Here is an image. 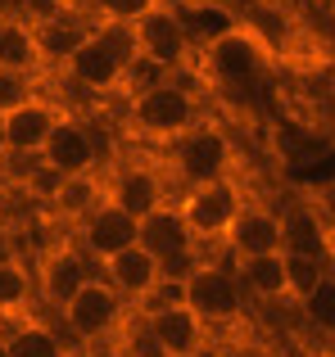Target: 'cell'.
Instances as JSON below:
<instances>
[{
  "mask_svg": "<svg viewBox=\"0 0 335 357\" xmlns=\"http://www.w3.org/2000/svg\"><path fill=\"white\" fill-rule=\"evenodd\" d=\"M195 122H200V91L186 86L181 77H159L150 86L127 91V127L136 136L172 145Z\"/></svg>",
  "mask_w": 335,
  "mask_h": 357,
  "instance_id": "cell-1",
  "label": "cell"
},
{
  "mask_svg": "<svg viewBox=\"0 0 335 357\" xmlns=\"http://www.w3.org/2000/svg\"><path fill=\"white\" fill-rule=\"evenodd\" d=\"M177 298L200 317L209 331H227L245 317L249 298L240 285L236 267L227 258H200L186 276H177Z\"/></svg>",
  "mask_w": 335,
  "mask_h": 357,
  "instance_id": "cell-2",
  "label": "cell"
},
{
  "mask_svg": "<svg viewBox=\"0 0 335 357\" xmlns=\"http://www.w3.org/2000/svg\"><path fill=\"white\" fill-rule=\"evenodd\" d=\"M132 32H136L141 63H150V68L163 73V77H181V73L191 68V59L200 54V41H195L186 14L177 5H168V0H159L150 14L136 18Z\"/></svg>",
  "mask_w": 335,
  "mask_h": 357,
  "instance_id": "cell-3",
  "label": "cell"
},
{
  "mask_svg": "<svg viewBox=\"0 0 335 357\" xmlns=\"http://www.w3.org/2000/svg\"><path fill=\"white\" fill-rule=\"evenodd\" d=\"M249 195L240 190L236 176H213V181H200V185H181V195H177V213H181L186 231L195 236V244H222L231 231V222H236V213L245 208Z\"/></svg>",
  "mask_w": 335,
  "mask_h": 357,
  "instance_id": "cell-4",
  "label": "cell"
},
{
  "mask_svg": "<svg viewBox=\"0 0 335 357\" xmlns=\"http://www.w3.org/2000/svg\"><path fill=\"white\" fill-rule=\"evenodd\" d=\"M204 63H209V73H213L218 86L236 91V86H249V82H258L267 73L272 45H267V36H258L249 23H231V27H222L218 36L204 41Z\"/></svg>",
  "mask_w": 335,
  "mask_h": 357,
  "instance_id": "cell-5",
  "label": "cell"
},
{
  "mask_svg": "<svg viewBox=\"0 0 335 357\" xmlns=\"http://www.w3.org/2000/svg\"><path fill=\"white\" fill-rule=\"evenodd\" d=\"M231 163H236L231 136L218 127V122H204V118L168 145V167H172V176L181 185H200V181H213V176H231Z\"/></svg>",
  "mask_w": 335,
  "mask_h": 357,
  "instance_id": "cell-6",
  "label": "cell"
},
{
  "mask_svg": "<svg viewBox=\"0 0 335 357\" xmlns=\"http://www.w3.org/2000/svg\"><path fill=\"white\" fill-rule=\"evenodd\" d=\"M59 321H64V335L73 344H100V340H114L127 321V303L105 285L100 276H91L68 303L59 307Z\"/></svg>",
  "mask_w": 335,
  "mask_h": 357,
  "instance_id": "cell-7",
  "label": "cell"
},
{
  "mask_svg": "<svg viewBox=\"0 0 335 357\" xmlns=\"http://www.w3.org/2000/svg\"><path fill=\"white\" fill-rule=\"evenodd\" d=\"M136 244H141V249L150 253L154 262H159L168 280L186 276V271H191L195 262L204 258L200 244H195V236L186 231V222H181V213H177V204H172V199H168L163 208L145 213V218L136 222Z\"/></svg>",
  "mask_w": 335,
  "mask_h": 357,
  "instance_id": "cell-8",
  "label": "cell"
},
{
  "mask_svg": "<svg viewBox=\"0 0 335 357\" xmlns=\"http://www.w3.org/2000/svg\"><path fill=\"white\" fill-rule=\"evenodd\" d=\"M141 312H145V321H150V331L159 335L168 357H204L213 349V331L177 298V280H168L163 294L154 298L150 307H141Z\"/></svg>",
  "mask_w": 335,
  "mask_h": 357,
  "instance_id": "cell-9",
  "label": "cell"
},
{
  "mask_svg": "<svg viewBox=\"0 0 335 357\" xmlns=\"http://www.w3.org/2000/svg\"><path fill=\"white\" fill-rule=\"evenodd\" d=\"M36 158H41L45 167H54L59 176H96L100 163H105V140H100V131L91 127L87 118L64 109V118L54 122L50 140L41 145Z\"/></svg>",
  "mask_w": 335,
  "mask_h": 357,
  "instance_id": "cell-10",
  "label": "cell"
},
{
  "mask_svg": "<svg viewBox=\"0 0 335 357\" xmlns=\"http://www.w3.org/2000/svg\"><path fill=\"white\" fill-rule=\"evenodd\" d=\"M100 185H105V199L118 204L123 213H132L136 222L172 199V176H163V167L141 163V158L114 163L109 172H100Z\"/></svg>",
  "mask_w": 335,
  "mask_h": 357,
  "instance_id": "cell-11",
  "label": "cell"
},
{
  "mask_svg": "<svg viewBox=\"0 0 335 357\" xmlns=\"http://www.w3.org/2000/svg\"><path fill=\"white\" fill-rule=\"evenodd\" d=\"M96 276V262L82 253V244L77 240H54L50 249L36 258V267H32V285H36V298H41L45 307H54L59 312L64 303H68L73 294H77L87 280Z\"/></svg>",
  "mask_w": 335,
  "mask_h": 357,
  "instance_id": "cell-12",
  "label": "cell"
},
{
  "mask_svg": "<svg viewBox=\"0 0 335 357\" xmlns=\"http://www.w3.org/2000/svg\"><path fill=\"white\" fill-rule=\"evenodd\" d=\"M96 276L105 280L109 289H114L118 298H123L127 307H150L154 298L163 294V285H168V276H163V267L150 258V253L141 249V244H127L123 253H114V258H105L96 267Z\"/></svg>",
  "mask_w": 335,
  "mask_h": 357,
  "instance_id": "cell-13",
  "label": "cell"
},
{
  "mask_svg": "<svg viewBox=\"0 0 335 357\" xmlns=\"http://www.w3.org/2000/svg\"><path fill=\"white\" fill-rule=\"evenodd\" d=\"M267 253H281V208L245 199V208L236 213L227 240H222V258L245 262V258H267Z\"/></svg>",
  "mask_w": 335,
  "mask_h": 357,
  "instance_id": "cell-14",
  "label": "cell"
},
{
  "mask_svg": "<svg viewBox=\"0 0 335 357\" xmlns=\"http://www.w3.org/2000/svg\"><path fill=\"white\" fill-rule=\"evenodd\" d=\"M73 240H77L82 253L100 267L105 258H114V253H123L127 244H136V218H132V213H123L118 204L100 199L96 208L73 227Z\"/></svg>",
  "mask_w": 335,
  "mask_h": 357,
  "instance_id": "cell-15",
  "label": "cell"
},
{
  "mask_svg": "<svg viewBox=\"0 0 335 357\" xmlns=\"http://www.w3.org/2000/svg\"><path fill=\"white\" fill-rule=\"evenodd\" d=\"M64 118V105L45 96H32L27 105H18L14 114L0 118V131H5V154H18V158H36L41 145L50 140L54 122Z\"/></svg>",
  "mask_w": 335,
  "mask_h": 357,
  "instance_id": "cell-16",
  "label": "cell"
},
{
  "mask_svg": "<svg viewBox=\"0 0 335 357\" xmlns=\"http://www.w3.org/2000/svg\"><path fill=\"white\" fill-rule=\"evenodd\" d=\"M59 68H64V77L77 91H87V96H118V91H127V68L96 41V36H87Z\"/></svg>",
  "mask_w": 335,
  "mask_h": 357,
  "instance_id": "cell-17",
  "label": "cell"
},
{
  "mask_svg": "<svg viewBox=\"0 0 335 357\" xmlns=\"http://www.w3.org/2000/svg\"><path fill=\"white\" fill-rule=\"evenodd\" d=\"M0 68L32 73V77H41V68H50L45 50H41V32H36V23L23 9L18 14L0 9Z\"/></svg>",
  "mask_w": 335,
  "mask_h": 357,
  "instance_id": "cell-18",
  "label": "cell"
},
{
  "mask_svg": "<svg viewBox=\"0 0 335 357\" xmlns=\"http://www.w3.org/2000/svg\"><path fill=\"white\" fill-rule=\"evenodd\" d=\"M327 249V218L313 204H285L281 208V253H299V258H318Z\"/></svg>",
  "mask_w": 335,
  "mask_h": 357,
  "instance_id": "cell-19",
  "label": "cell"
},
{
  "mask_svg": "<svg viewBox=\"0 0 335 357\" xmlns=\"http://www.w3.org/2000/svg\"><path fill=\"white\" fill-rule=\"evenodd\" d=\"M245 285V298L263 307H276V303H290L285 298V253H267V258H245V262H231Z\"/></svg>",
  "mask_w": 335,
  "mask_h": 357,
  "instance_id": "cell-20",
  "label": "cell"
},
{
  "mask_svg": "<svg viewBox=\"0 0 335 357\" xmlns=\"http://www.w3.org/2000/svg\"><path fill=\"white\" fill-rule=\"evenodd\" d=\"M68 340L45 321H18L14 331L0 340V357H68Z\"/></svg>",
  "mask_w": 335,
  "mask_h": 357,
  "instance_id": "cell-21",
  "label": "cell"
},
{
  "mask_svg": "<svg viewBox=\"0 0 335 357\" xmlns=\"http://www.w3.org/2000/svg\"><path fill=\"white\" fill-rule=\"evenodd\" d=\"M105 199V185H100V172L96 176H64V185H59V195H54L45 208L54 213L59 222H68V227H77L82 218H87L96 204Z\"/></svg>",
  "mask_w": 335,
  "mask_h": 357,
  "instance_id": "cell-22",
  "label": "cell"
},
{
  "mask_svg": "<svg viewBox=\"0 0 335 357\" xmlns=\"http://www.w3.org/2000/svg\"><path fill=\"white\" fill-rule=\"evenodd\" d=\"M36 285H32V267L23 258H5L0 262V312L18 317L27 303H32Z\"/></svg>",
  "mask_w": 335,
  "mask_h": 357,
  "instance_id": "cell-23",
  "label": "cell"
},
{
  "mask_svg": "<svg viewBox=\"0 0 335 357\" xmlns=\"http://www.w3.org/2000/svg\"><path fill=\"white\" fill-rule=\"evenodd\" d=\"M327 280V267H322L318 258H299V253H285V298H290L295 307L304 303V298L313 294V289Z\"/></svg>",
  "mask_w": 335,
  "mask_h": 357,
  "instance_id": "cell-24",
  "label": "cell"
},
{
  "mask_svg": "<svg viewBox=\"0 0 335 357\" xmlns=\"http://www.w3.org/2000/svg\"><path fill=\"white\" fill-rule=\"evenodd\" d=\"M299 317H304V321H308L318 335H327V340L335 344V280H331V276L299 303Z\"/></svg>",
  "mask_w": 335,
  "mask_h": 357,
  "instance_id": "cell-25",
  "label": "cell"
},
{
  "mask_svg": "<svg viewBox=\"0 0 335 357\" xmlns=\"http://www.w3.org/2000/svg\"><path fill=\"white\" fill-rule=\"evenodd\" d=\"M123 349H118V357H168L163 353V344H159V335L150 331V321H145V312L136 307V317H127L123 321Z\"/></svg>",
  "mask_w": 335,
  "mask_h": 357,
  "instance_id": "cell-26",
  "label": "cell"
},
{
  "mask_svg": "<svg viewBox=\"0 0 335 357\" xmlns=\"http://www.w3.org/2000/svg\"><path fill=\"white\" fill-rule=\"evenodd\" d=\"M32 96H41V77H32V73H14V68H0V118L14 114L18 105H27Z\"/></svg>",
  "mask_w": 335,
  "mask_h": 357,
  "instance_id": "cell-27",
  "label": "cell"
},
{
  "mask_svg": "<svg viewBox=\"0 0 335 357\" xmlns=\"http://www.w3.org/2000/svg\"><path fill=\"white\" fill-rule=\"evenodd\" d=\"M91 9V18L100 23H136L141 14H150L159 0H82Z\"/></svg>",
  "mask_w": 335,
  "mask_h": 357,
  "instance_id": "cell-28",
  "label": "cell"
},
{
  "mask_svg": "<svg viewBox=\"0 0 335 357\" xmlns=\"http://www.w3.org/2000/svg\"><path fill=\"white\" fill-rule=\"evenodd\" d=\"M5 258H18V240H14V227L0 218V262Z\"/></svg>",
  "mask_w": 335,
  "mask_h": 357,
  "instance_id": "cell-29",
  "label": "cell"
},
{
  "mask_svg": "<svg viewBox=\"0 0 335 357\" xmlns=\"http://www.w3.org/2000/svg\"><path fill=\"white\" fill-rule=\"evenodd\" d=\"M322 267L335 280V218H327V249H322Z\"/></svg>",
  "mask_w": 335,
  "mask_h": 357,
  "instance_id": "cell-30",
  "label": "cell"
},
{
  "mask_svg": "<svg viewBox=\"0 0 335 357\" xmlns=\"http://www.w3.org/2000/svg\"><path fill=\"white\" fill-rule=\"evenodd\" d=\"M245 357H285V353H281V349H249Z\"/></svg>",
  "mask_w": 335,
  "mask_h": 357,
  "instance_id": "cell-31",
  "label": "cell"
},
{
  "mask_svg": "<svg viewBox=\"0 0 335 357\" xmlns=\"http://www.w3.org/2000/svg\"><path fill=\"white\" fill-rule=\"evenodd\" d=\"M54 5H64V9H73V5H82V0H54Z\"/></svg>",
  "mask_w": 335,
  "mask_h": 357,
  "instance_id": "cell-32",
  "label": "cell"
},
{
  "mask_svg": "<svg viewBox=\"0 0 335 357\" xmlns=\"http://www.w3.org/2000/svg\"><path fill=\"white\" fill-rule=\"evenodd\" d=\"M0 163H5V131H0Z\"/></svg>",
  "mask_w": 335,
  "mask_h": 357,
  "instance_id": "cell-33",
  "label": "cell"
},
{
  "mask_svg": "<svg viewBox=\"0 0 335 357\" xmlns=\"http://www.w3.org/2000/svg\"><path fill=\"white\" fill-rule=\"evenodd\" d=\"M204 357H227V353H222V349H209V353H204Z\"/></svg>",
  "mask_w": 335,
  "mask_h": 357,
  "instance_id": "cell-34",
  "label": "cell"
},
{
  "mask_svg": "<svg viewBox=\"0 0 335 357\" xmlns=\"http://www.w3.org/2000/svg\"><path fill=\"white\" fill-rule=\"evenodd\" d=\"M68 357H77V353H68Z\"/></svg>",
  "mask_w": 335,
  "mask_h": 357,
  "instance_id": "cell-35",
  "label": "cell"
}]
</instances>
